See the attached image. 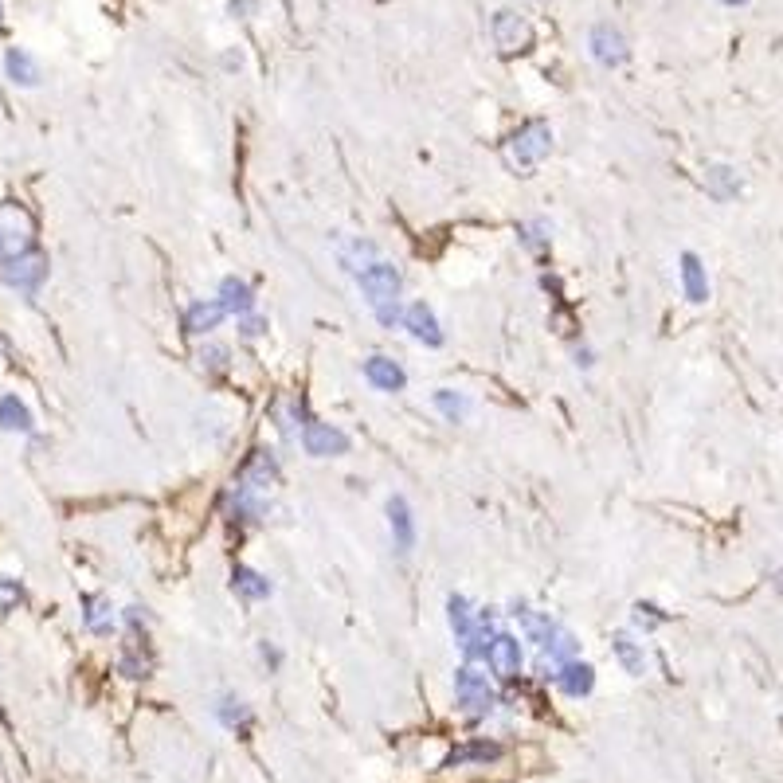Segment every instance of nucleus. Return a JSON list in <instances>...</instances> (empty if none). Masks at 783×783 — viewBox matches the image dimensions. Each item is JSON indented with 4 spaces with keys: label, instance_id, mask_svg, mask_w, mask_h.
Segmentation results:
<instances>
[{
    "label": "nucleus",
    "instance_id": "31",
    "mask_svg": "<svg viewBox=\"0 0 783 783\" xmlns=\"http://www.w3.org/2000/svg\"><path fill=\"white\" fill-rule=\"evenodd\" d=\"M24 603V588L12 576H0V611H16Z\"/></svg>",
    "mask_w": 783,
    "mask_h": 783
},
{
    "label": "nucleus",
    "instance_id": "4",
    "mask_svg": "<svg viewBox=\"0 0 783 783\" xmlns=\"http://www.w3.org/2000/svg\"><path fill=\"white\" fill-rule=\"evenodd\" d=\"M549 149H553V130L545 122H525L509 141V161L521 169H533L549 157Z\"/></svg>",
    "mask_w": 783,
    "mask_h": 783
},
{
    "label": "nucleus",
    "instance_id": "28",
    "mask_svg": "<svg viewBox=\"0 0 783 783\" xmlns=\"http://www.w3.org/2000/svg\"><path fill=\"white\" fill-rule=\"evenodd\" d=\"M216 713H220V721H224L228 729H239V725H247V721H251V709H247L239 697H224Z\"/></svg>",
    "mask_w": 783,
    "mask_h": 783
},
{
    "label": "nucleus",
    "instance_id": "19",
    "mask_svg": "<svg viewBox=\"0 0 783 783\" xmlns=\"http://www.w3.org/2000/svg\"><path fill=\"white\" fill-rule=\"evenodd\" d=\"M365 376H369V384H376L380 392H400L404 388V369L396 365V361H388V357H372L365 361Z\"/></svg>",
    "mask_w": 783,
    "mask_h": 783
},
{
    "label": "nucleus",
    "instance_id": "22",
    "mask_svg": "<svg viewBox=\"0 0 783 783\" xmlns=\"http://www.w3.org/2000/svg\"><path fill=\"white\" fill-rule=\"evenodd\" d=\"M231 588H235L243 599H267L271 596V580H267L263 572H255V568H243V564L231 572Z\"/></svg>",
    "mask_w": 783,
    "mask_h": 783
},
{
    "label": "nucleus",
    "instance_id": "9",
    "mask_svg": "<svg viewBox=\"0 0 783 783\" xmlns=\"http://www.w3.org/2000/svg\"><path fill=\"white\" fill-rule=\"evenodd\" d=\"M588 47H592V59L603 63V67H619L627 59V40L611 24H596L592 36H588Z\"/></svg>",
    "mask_w": 783,
    "mask_h": 783
},
{
    "label": "nucleus",
    "instance_id": "8",
    "mask_svg": "<svg viewBox=\"0 0 783 783\" xmlns=\"http://www.w3.org/2000/svg\"><path fill=\"white\" fill-rule=\"evenodd\" d=\"M486 666L502 682L517 678V670H521V643H517V635H494L490 646H486Z\"/></svg>",
    "mask_w": 783,
    "mask_h": 783
},
{
    "label": "nucleus",
    "instance_id": "3",
    "mask_svg": "<svg viewBox=\"0 0 783 783\" xmlns=\"http://www.w3.org/2000/svg\"><path fill=\"white\" fill-rule=\"evenodd\" d=\"M0 282L16 294H28V298L40 294V286L47 282V255L32 247V251H20V255L4 259L0 263Z\"/></svg>",
    "mask_w": 783,
    "mask_h": 783
},
{
    "label": "nucleus",
    "instance_id": "26",
    "mask_svg": "<svg viewBox=\"0 0 783 783\" xmlns=\"http://www.w3.org/2000/svg\"><path fill=\"white\" fill-rule=\"evenodd\" d=\"M502 756V748L498 744H486V740H478V744H466L459 752H451V768H462V764H470V760H478V764H486V760H498Z\"/></svg>",
    "mask_w": 783,
    "mask_h": 783
},
{
    "label": "nucleus",
    "instance_id": "11",
    "mask_svg": "<svg viewBox=\"0 0 783 783\" xmlns=\"http://www.w3.org/2000/svg\"><path fill=\"white\" fill-rule=\"evenodd\" d=\"M388 525H392V537H396V553L408 556L415 545V525H412V509H408V498L392 494L388 498Z\"/></svg>",
    "mask_w": 783,
    "mask_h": 783
},
{
    "label": "nucleus",
    "instance_id": "7",
    "mask_svg": "<svg viewBox=\"0 0 783 783\" xmlns=\"http://www.w3.org/2000/svg\"><path fill=\"white\" fill-rule=\"evenodd\" d=\"M302 447L314 455V459H329V455H345L349 451V435L329 427V423H306L302 427Z\"/></svg>",
    "mask_w": 783,
    "mask_h": 783
},
{
    "label": "nucleus",
    "instance_id": "6",
    "mask_svg": "<svg viewBox=\"0 0 783 783\" xmlns=\"http://www.w3.org/2000/svg\"><path fill=\"white\" fill-rule=\"evenodd\" d=\"M490 32H494V44L502 47L506 55H513V51H525V47L533 44V28L525 24V16H517V12H509V8H502V12L494 16Z\"/></svg>",
    "mask_w": 783,
    "mask_h": 783
},
{
    "label": "nucleus",
    "instance_id": "21",
    "mask_svg": "<svg viewBox=\"0 0 783 783\" xmlns=\"http://www.w3.org/2000/svg\"><path fill=\"white\" fill-rule=\"evenodd\" d=\"M611 646H615V658L623 662V670H627V674H635V678H643V674H646V650H643V643H635L627 631H619V635L611 639Z\"/></svg>",
    "mask_w": 783,
    "mask_h": 783
},
{
    "label": "nucleus",
    "instance_id": "30",
    "mask_svg": "<svg viewBox=\"0 0 783 783\" xmlns=\"http://www.w3.org/2000/svg\"><path fill=\"white\" fill-rule=\"evenodd\" d=\"M521 243H525L529 251H537V255H541V251L549 247V224H545V220L525 224V228H521Z\"/></svg>",
    "mask_w": 783,
    "mask_h": 783
},
{
    "label": "nucleus",
    "instance_id": "5",
    "mask_svg": "<svg viewBox=\"0 0 783 783\" xmlns=\"http://www.w3.org/2000/svg\"><path fill=\"white\" fill-rule=\"evenodd\" d=\"M455 697H459V705L470 717H486L494 709V686L474 666H462L459 674H455Z\"/></svg>",
    "mask_w": 783,
    "mask_h": 783
},
{
    "label": "nucleus",
    "instance_id": "24",
    "mask_svg": "<svg viewBox=\"0 0 783 783\" xmlns=\"http://www.w3.org/2000/svg\"><path fill=\"white\" fill-rule=\"evenodd\" d=\"M682 286H686V298L690 302H705L709 298V278L697 255H682Z\"/></svg>",
    "mask_w": 783,
    "mask_h": 783
},
{
    "label": "nucleus",
    "instance_id": "29",
    "mask_svg": "<svg viewBox=\"0 0 783 783\" xmlns=\"http://www.w3.org/2000/svg\"><path fill=\"white\" fill-rule=\"evenodd\" d=\"M196 361L204 372H228V349L224 345H200Z\"/></svg>",
    "mask_w": 783,
    "mask_h": 783
},
{
    "label": "nucleus",
    "instance_id": "20",
    "mask_svg": "<svg viewBox=\"0 0 783 783\" xmlns=\"http://www.w3.org/2000/svg\"><path fill=\"white\" fill-rule=\"evenodd\" d=\"M447 619H451L455 643H459V646L470 643V635H474V627H478V615L470 611V603H466L462 596H451V599H447Z\"/></svg>",
    "mask_w": 783,
    "mask_h": 783
},
{
    "label": "nucleus",
    "instance_id": "15",
    "mask_svg": "<svg viewBox=\"0 0 783 783\" xmlns=\"http://www.w3.org/2000/svg\"><path fill=\"white\" fill-rule=\"evenodd\" d=\"M556 682H560V690L568 693V697H584V693H592V686H596V670L588 662H576L572 658V662L560 666Z\"/></svg>",
    "mask_w": 783,
    "mask_h": 783
},
{
    "label": "nucleus",
    "instance_id": "13",
    "mask_svg": "<svg viewBox=\"0 0 783 783\" xmlns=\"http://www.w3.org/2000/svg\"><path fill=\"white\" fill-rule=\"evenodd\" d=\"M513 615H517V623H521V631H525V639L537 646H549L553 643V635L560 631L549 615H541V611H529L525 603H513Z\"/></svg>",
    "mask_w": 783,
    "mask_h": 783
},
{
    "label": "nucleus",
    "instance_id": "27",
    "mask_svg": "<svg viewBox=\"0 0 783 783\" xmlns=\"http://www.w3.org/2000/svg\"><path fill=\"white\" fill-rule=\"evenodd\" d=\"M435 408H439V412L447 415L451 423H459L462 415L470 412V400H466L462 392H451V388H439V392H435Z\"/></svg>",
    "mask_w": 783,
    "mask_h": 783
},
{
    "label": "nucleus",
    "instance_id": "32",
    "mask_svg": "<svg viewBox=\"0 0 783 783\" xmlns=\"http://www.w3.org/2000/svg\"><path fill=\"white\" fill-rule=\"evenodd\" d=\"M635 627H643V631H650V627H658L662 623V615H658V607H650V603H635Z\"/></svg>",
    "mask_w": 783,
    "mask_h": 783
},
{
    "label": "nucleus",
    "instance_id": "2",
    "mask_svg": "<svg viewBox=\"0 0 783 783\" xmlns=\"http://www.w3.org/2000/svg\"><path fill=\"white\" fill-rule=\"evenodd\" d=\"M32 247H36L32 212L24 204H16V200H0V251H4V259L20 255V251H32Z\"/></svg>",
    "mask_w": 783,
    "mask_h": 783
},
{
    "label": "nucleus",
    "instance_id": "17",
    "mask_svg": "<svg viewBox=\"0 0 783 783\" xmlns=\"http://www.w3.org/2000/svg\"><path fill=\"white\" fill-rule=\"evenodd\" d=\"M220 306L235 314V318H243V314H251L255 310V290L243 282V278H224L220 282Z\"/></svg>",
    "mask_w": 783,
    "mask_h": 783
},
{
    "label": "nucleus",
    "instance_id": "23",
    "mask_svg": "<svg viewBox=\"0 0 783 783\" xmlns=\"http://www.w3.org/2000/svg\"><path fill=\"white\" fill-rule=\"evenodd\" d=\"M83 623H87V631H94V635H110L114 631V607H110V599H102V596H87L83 599Z\"/></svg>",
    "mask_w": 783,
    "mask_h": 783
},
{
    "label": "nucleus",
    "instance_id": "36",
    "mask_svg": "<svg viewBox=\"0 0 783 783\" xmlns=\"http://www.w3.org/2000/svg\"><path fill=\"white\" fill-rule=\"evenodd\" d=\"M0 16H4V12H0Z\"/></svg>",
    "mask_w": 783,
    "mask_h": 783
},
{
    "label": "nucleus",
    "instance_id": "12",
    "mask_svg": "<svg viewBox=\"0 0 783 783\" xmlns=\"http://www.w3.org/2000/svg\"><path fill=\"white\" fill-rule=\"evenodd\" d=\"M404 325L412 329L415 341H423V345H443V329H439V318H435V310L427 306V302H415L404 310Z\"/></svg>",
    "mask_w": 783,
    "mask_h": 783
},
{
    "label": "nucleus",
    "instance_id": "1",
    "mask_svg": "<svg viewBox=\"0 0 783 783\" xmlns=\"http://www.w3.org/2000/svg\"><path fill=\"white\" fill-rule=\"evenodd\" d=\"M357 286H361L365 302L372 306L376 322L384 325V329H396V325L404 322V310H400V286L404 282H400V271L392 263L372 259L365 271H357Z\"/></svg>",
    "mask_w": 783,
    "mask_h": 783
},
{
    "label": "nucleus",
    "instance_id": "25",
    "mask_svg": "<svg viewBox=\"0 0 783 783\" xmlns=\"http://www.w3.org/2000/svg\"><path fill=\"white\" fill-rule=\"evenodd\" d=\"M705 188H709V196H713V200H733V196L740 192L737 169H729V165H713V169L705 173Z\"/></svg>",
    "mask_w": 783,
    "mask_h": 783
},
{
    "label": "nucleus",
    "instance_id": "16",
    "mask_svg": "<svg viewBox=\"0 0 783 783\" xmlns=\"http://www.w3.org/2000/svg\"><path fill=\"white\" fill-rule=\"evenodd\" d=\"M4 71H8V79L20 83V87H36V83H40V63H36L24 47H8V51H4Z\"/></svg>",
    "mask_w": 783,
    "mask_h": 783
},
{
    "label": "nucleus",
    "instance_id": "33",
    "mask_svg": "<svg viewBox=\"0 0 783 783\" xmlns=\"http://www.w3.org/2000/svg\"><path fill=\"white\" fill-rule=\"evenodd\" d=\"M239 329H243V337H259V333L267 329V322H263V318H251V314H243Z\"/></svg>",
    "mask_w": 783,
    "mask_h": 783
},
{
    "label": "nucleus",
    "instance_id": "35",
    "mask_svg": "<svg viewBox=\"0 0 783 783\" xmlns=\"http://www.w3.org/2000/svg\"><path fill=\"white\" fill-rule=\"evenodd\" d=\"M0 259H4V251H0Z\"/></svg>",
    "mask_w": 783,
    "mask_h": 783
},
{
    "label": "nucleus",
    "instance_id": "10",
    "mask_svg": "<svg viewBox=\"0 0 783 783\" xmlns=\"http://www.w3.org/2000/svg\"><path fill=\"white\" fill-rule=\"evenodd\" d=\"M278 482V462L271 451H255L247 466L239 470V486H247V490H255V494H263V490H271Z\"/></svg>",
    "mask_w": 783,
    "mask_h": 783
},
{
    "label": "nucleus",
    "instance_id": "14",
    "mask_svg": "<svg viewBox=\"0 0 783 783\" xmlns=\"http://www.w3.org/2000/svg\"><path fill=\"white\" fill-rule=\"evenodd\" d=\"M0 431H12V435H32L36 431V419L28 412V404L20 396H0Z\"/></svg>",
    "mask_w": 783,
    "mask_h": 783
},
{
    "label": "nucleus",
    "instance_id": "34",
    "mask_svg": "<svg viewBox=\"0 0 783 783\" xmlns=\"http://www.w3.org/2000/svg\"><path fill=\"white\" fill-rule=\"evenodd\" d=\"M721 4H729V8H737V4H748V0H721Z\"/></svg>",
    "mask_w": 783,
    "mask_h": 783
},
{
    "label": "nucleus",
    "instance_id": "18",
    "mask_svg": "<svg viewBox=\"0 0 783 783\" xmlns=\"http://www.w3.org/2000/svg\"><path fill=\"white\" fill-rule=\"evenodd\" d=\"M224 306L220 302H192L185 310V329L188 333H212V329H220V322H224Z\"/></svg>",
    "mask_w": 783,
    "mask_h": 783
}]
</instances>
